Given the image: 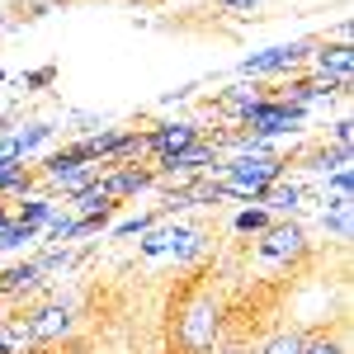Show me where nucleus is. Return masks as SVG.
<instances>
[{"label":"nucleus","mask_w":354,"mask_h":354,"mask_svg":"<svg viewBox=\"0 0 354 354\" xmlns=\"http://www.w3.org/2000/svg\"><path fill=\"white\" fill-rule=\"evenodd\" d=\"M222 302L203 288V293H194L185 302V312H180V322H175V340H180V350L185 354H208L218 350V335H222Z\"/></svg>","instance_id":"f257e3e1"},{"label":"nucleus","mask_w":354,"mask_h":354,"mask_svg":"<svg viewBox=\"0 0 354 354\" xmlns=\"http://www.w3.org/2000/svg\"><path fill=\"white\" fill-rule=\"evenodd\" d=\"M293 156H232L222 165V194H236V198H260V189H270L274 180L288 175Z\"/></svg>","instance_id":"f03ea898"},{"label":"nucleus","mask_w":354,"mask_h":354,"mask_svg":"<svg viewBox=\"0 0 354 354\" xmlns=\"http://www.w3.org/2000/svg\"><path fill=\"white\" fill-rule=\"evenodd\" d=\"M302 123H307V109L302 104H288V100H274V95H260L250 109L241 113V133H250V137H283V133H298Z\"/></svg>","instance_id":"7ed1b4c3"},{"label":"nucleus","mask_w":354,"mask_h":354,"mask_svg":"<svg viewBox=\"0 0 354 354\" xmlns=\"http://www.w3.org/2000/svg\"><path fill=\"white\" fill-rule=\"evenodd\" d=\"M317 43H283V48H270V53H250L236 62V71L241 76H279V71H293L302 66L307 57H312Z\"/></svg>","instance_id":"20e7f679"},{"label":"nucleus","mask_w":354,"mask_h":354,"mask_svg":"<svg viewBox=\"0 0 354 354\" xmlns=\"http://www.w3.org/2000/svg\"><path fill=\"white\" fill-rule=\"evenodd\" d=\"M24 317H28V330H33L38 345H53V340H62V335H71V326H76L71 302H62V298L38 302V307H28Z\"/></svg>","instance_id":"39448f33"},{"label":"nucleus","mask_w":354,"mask_h":354,"mask_svg":"<svg viewBox=\"0 0 354 354\" xmlns=\"http://www.w3.org/2000/svg\"><path fill=\"white\" fill-rule=\"evenodd\" d=\"M208 165H218V147H213L208 137H198V142H189L185 151L156 161V180H189V175H203Z\"/></svg>","instance_id":"423d86ee"},{"label":"nucleus","mask_w":354,"mask_h":354,"mask_svg":"<svg viewBox=\"0 0 354 354\" xmlns=\"http://www.w3.org/2000/svg\"><path fill=\"white\" fill-rule=\"evenodd\" d=\"M302 250H307V236H302L298 222H270V227L260 232V245H255V255H260V260H270V265L298 260Z\"/></svg>","instance_id":"0eeeda50"},{"label":"nucleus","mask_w":354,"mask_h":354,"mask_svg":"<svg viewBox=\"0 0 354 354\" xmlns=\"http://www.w3.org/2000/svg\"><path fill=\"white\" fill-rule=\"evenodd\" d=\"M100 185H104V194H109L113 203H123V198H133V194L151 189L156 185V170H147V165H104V175H100Z\"/></svg>","instance_id":"6e6552de"},{"label":"nucleus","mask_w":354,"mask_h":354,"mask_svg":"<svg viewBox=\"0 0 354 354\" xmlns=\"http://www.w3.org/2000/svg\"><path fill=\"white\" fill-rule=\"evenodd\" d=\"M307 62H312V71H317L322 81L340 85V90H350V66H354L350 43H317Z\"/></svg>","instance_id":"1a4fd4ad"},{"label":"nucleus","mask_w":354,"mask_h":354,"mask_svg":"<svg viewBox=\"0 0 354 354\" xmlns=\"http://www.w3.org/2000/svg\"><path fill=\"white\" fill-rule=\"evenodd\" d=\"M203 128L198 123H161V128H151V133H142V151H151L156 161L161 156H175V151H185L189 142H198Z\"/></svg>","instance_id":"9d476101"},{"label":"nucleus","mask_w":354,"mask_h":354,"mask_svg":"<svg viewBox=\"0 0 354 354\" xmlns=\"http://www.w3.org/2000/svg\"><path fill=\"white\" fill-rule=\"evenodd\" d=\"M90 161H100V156H95V142L81 137V142L62 147V151H53V156L43 161V180H57V175H66V170H76V165H90Z\"/></svg>","instance_id":"9b49d317"},{"label":"nucleus","mask_w":354,"mask_h":354,"mask_svg":"<svg viewBox=\"0 0 354 354\" xmlns=\"http://www.w3.org/2000/svg\"><path fill=\"white\" fill-rule=\"evenodd\" d=\"M0 354H38V340H33V330H28L24 312H15V317L0 322Z\"/></svg>","instance_id":"f8f14e48"},{"label":"nucleus","mask_w":354,"mask_h":354,"mask_svg":"<svg viewBox=\"0 0 354 354\" xmlns=\"http://www.w3.org/2000/svg\"><path fill=\"white\" fill-rule=\"evenodd\" d=\"M38 283H43L38 265L24 260V265H15V270H0V298H24V293H33Z\"/></svg>","instance_id":"ddd939ff"},{"label":"nucleus","mask_w":354,"mask_h":354,"mask_svg":"<svg viewBox=\"0 0 354 354\" xmlns=\"http://www.w3.org/2000/svg\"><path fill=\"white\" fill-rule=\"evenodd\" d=\"M298 203H302V189L288 185V180H274L270 189H260V208L265 213H298Z\"/></svg>","instance_id":"4468645a"},{"label":"nucleus","mask_w":354,"mask_h":354,"mask_svg":"<svg viewBox=\"0 0 354 354\" xmlns=\"http://www.w3.org/2000/svg\"><path fill=\"white\" fill-rule=\"evenodd\" d=\"M104 175V161H90V165H76V170H66V175H57V180H48L53 189H62V194H81L85 185H95Z\"/></svg>","instance_id":"2eb2a0df"},{"label":"nucleus","mask_w":354,"mask_h":354,"mask_svg":"<svg viewBox=\"0 0 354 354\" xmlns=\"http://www.w3.org/2000/svg\"><path fill=\"white\" fill-rule=\"evenodd\" d=\"M71 208H76L81 218H95V213H104V208H113V198L104 194V185L95 180V185H85L81 194H71Z\"/></svg>","instance_id":"dca6fc26"},{"label":"nucleus","mask_w":354,"mask_h":354,"mask_svg":"<svg viewBox=\"0 0 354 354\" xmlns=\"http://www.w3.org/2000/svg\"><path fill=\"white\" fill-rule=\"evenodd\" d=\"M53 213H57L53 198H28L24 208L15 213V222H24V227H33V232H38V227H48V218H53Z\"/></svg>","instance_id":"f3484780"},{"label":"nucleus","mask_w":354,"mask_h":354,"mask_svg":"<svg viewBox=\"0 0 354 354\" xmlns=\"http://www.w3.org/2000/svg\"><path fill=\"white\" fill-rule=\"evenodd\" d=\"M302 340H307L302 330H279V335H270L255 354H302Z\"/></svg>","instance_id":"a211bd4d"},{"label":"nucleus","mask_w":354,"mask_h":354,"mask_svg":"<svg viewBox=\"0 0 354 354\" xmlns=\"http://www.w3.org/2000/svg\"><path fill=\"white\" fill-rule=\"evenodd\" d=\"M255 100H260V95H255V90H227V95H222V100H218V109L227 113V118H232V123H241V113L250 109V104H255Z\"/></svg>","instance_id":"6ab92c4d"},{"label":"nucleus","mask_w":354,"mask_h":354,"mask_svg":"<svg viewBox=\"0 0 354 354\" xmlns=\"http://www.w3.org/2000/svg\"><path fill=\"white\" fill-rule=\"evenodd\" d=\"M156 222H161V213H137V218L118 222V227H113L109 236H113V241H128V236H142V232H151Z\"/></svg>","instance_id":"aec40b11"},{"label":"nucleus","mask_w":354,"mask_h":354,"mask_svg":"<svg viewBox=\"0 0 354 354\" xmlns=\"http://www.w3.org/2000/svg\"><path fill=\"white\" fill-rule=\"evenodd\" d=\"M33 236H38V232L24 227V222H5V227H0V250H24Z\"/></svg>","instance_id":"412c9836"},{"label":"nucleus","mask_w":354,"mask_h":354,"mask_svg":"<svg viewBox=\"0 0 354 354\" xmlns=\"http://www.w3.org/2000/svg\"><path fill=\"white\" fill-rule=\"evenodd\" d=\"M175 236H180V227H151L147 241H142V255H165L175 245Z\"/></svg>","instance_id":"4be33fe9"},{"label":"nucleus","mask_w":354,"mask_h":354,"mask_svg":"<svg viewBox=\"0 0 354 354\" xmlns=\"http://www.w3.org/2000/svg\"><path fill=\"white\" fill-rule=\"evenodd\" d=\"M270 222H274V218L265 213V208H245V213H236V222H232V227H236L241 236H260Z\"/></svg>","instance_id":"5701e85b"},{"label":"nucleus","mask_w":354,"mask_h":354,"mask_svg":"<svg viewBox=\"0 0 354 354\" xmlns=\"http://www.w3.org/2000/svg\"><path fill=\"white\" fill-rule=\"evenodd\" d=\"M10 137H15V147L28 156L33 147H43V142L53 137V123H28V133H10Z\"/></svg>","instance_id":"b1692460"},{"label":"nucleus","mask_w":354,"mask_h":354,"mask_svg":"<svg viewBox=\"0 0 354 354\" xmlns=\"http://www.w3.org/2000/svg\"><path fill=\"white\" fill-rule=\"evenodd\" d=\"M302 354H350V345H345V335H312V340H302Z\"/></svg>","instance_id":"393cba45"},{"label":"nucleus","mask_w":354,"mask_h":354,"mask_svg":"<svg viewBox=\"0 0 354 354\" xmlns=\"http://www.w3.org/2000/svg\"><path fill=\"white\" fill-rule=\"evenodd\" d=\"M322 227H326L335 241H350V208H330V213H322Z\"/></svg>","instance_id":"a878e982"},{"label":"nucleus","mask_w":354,"mask_h":354,"mask_svg":"<svg viewBox=\"0 0 354 354\" xmlns=\"http://www.w3.org/2000/svg\"><path fill=\"white\" fill-rule=\"evenodd\" d=\"M24 165V151L15 147V137H0V175L5 170H19Z\"/></svg>","instance_id":"bb28decb"},{"label":"nucleus","mask_w":354,"mask_h":354,"mask_svg":"<svg viewBox=\"0 0 354 354\" xmlns=\"http://www.w3.org/2000/svg\"><path fill=\"white\" fill-rule=\"evenodd\" d=\"M350 118H335V128H330V147H340V151H350Z\"/></svg>","instance_id":"cd10ccee"},{"label":"nucleus","mask_w":354,"mask_h":354,"mask_svg":"<svg viewBox=\"0 0 354 354\" xmlns=\"http://www.w3.org/2000/svg\"><path fill=\"white\" fill-rule=\"evenodd\" d=\"M218 10H227V15H250V10H260V0H218Z\"/></svg>","instance_id":"c85d7f7f"},{"label":"nucleus","mask_w":354,"mask_h":354,"mask_svg":"<svg viewBox=\"0 0 354 354\" xmlns=\"http://www.w3.org/2000/svg\"><path fill=\"white\" fill-rule=\"evenodd\" d=\"M53 81H57V66H38L24 76V85H53Z\"/></svg>","instance_id":"c756f323"},{"label":"nucleus","mask_w":354,"mask_h":354,"mask_svg":"<svg viewBox=\"0 0 354 354\" xmlns=\"http://www.w3.org/2000/svg\"><path fill=\"white\" fill-rule=\"evenodd\" d=\"M5 222H15V213H10V208L0 203V227H5Z\"/></svg>","instance_id":"7c9ffc66"},{"label":"nucleus","mask_w":354,"mask_h":354,"mask_svg":"<svg viewBox=\"0 0 354 354\" xmlns=\"http://www.w3.org/2000/svg\"><path fill=\"white\" fill-rule=\"evenodd\" d=\"M0 81H5V76H0Z\"/></svg>","instance_id":"2f4dec72"}]
</instances>
